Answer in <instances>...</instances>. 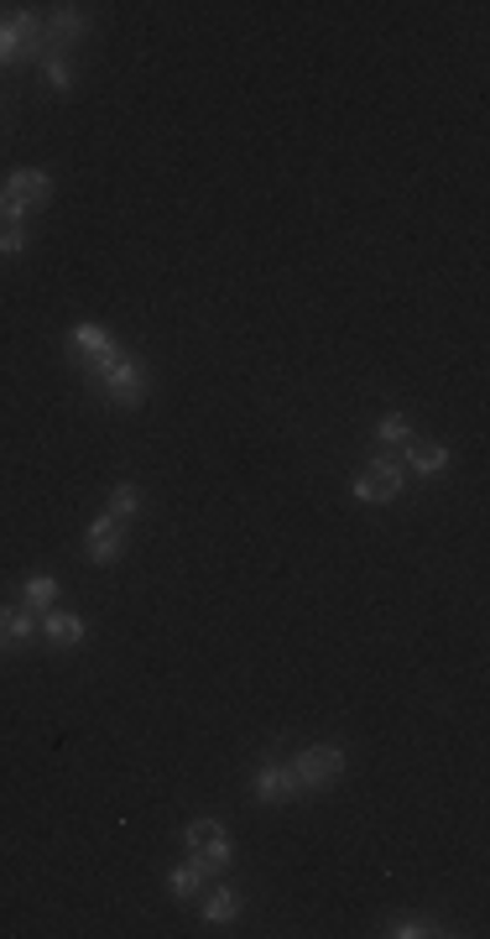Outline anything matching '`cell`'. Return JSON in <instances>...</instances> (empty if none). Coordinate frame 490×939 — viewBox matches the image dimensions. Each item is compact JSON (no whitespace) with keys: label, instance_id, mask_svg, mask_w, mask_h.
Wrapping results in <instances>:
<instances>
[{"label":"cell","instance_id":"7a4b0ae2","mask_svg":"<svg viewBox=\"0 0 490 939\" xmlns=\"http://www.w3.org/2000/svg\"><path fill=\"white\" fill-rule=\"evenodd\" d=\"M32 53H42V17L17 11L11 21H0V69H17Z\"/></svg>","mask_w":490,"mask_h":939},{"label":"cell","instance_id":"30bf717a","mask_svg":"<svg viewBox=\"0 0 490 939\" xmlns=\"http://www.w3.org/2000/svg\"><path fill=\"white\" fill-rule=\"evenodd\" d=\"M32 637H37V611L27 606L0 611V653H21V647H32Z\"/></svg>","mask_w":490,"mask_h":939},{"label":"cell","instance_id":"52a82bcc","mask_svg":"<svg viewBox=\"0 0 490 939\" xmlns=\"http://www.w3.org/2000/svg\"><path fill=\"white\" fill-rule=\"evenodd\" d=\"M84 32H90V17H84V6H58L53 17L42 21V48L48 53H63L69 58L73 42H84Z\"/></svg>","mask_w":490,"mask_h":939},{"label":"cell","instance_id":"ba28073f","mask_svg":"<svg viewBox=\"0 0 490 939\" xmlns=\"http://www.w3.org/2000/svg\"><path fill=\"white\" fill-rule=\"evenodd\" d=\"M0 199H11L17 209H42V204L53 199V178L42 173V167H17L11 178H6V188H0Z\"/></svg>","mask_w":490,"mask_h":939},{"label":"cell","instance_id":"9a60e30c","mask_svg":"<svg viewBox=\"0 0 490 939\" xmlns=\"http://www.w3.org/2000/svg\"><path fill=\"white\" fill-rule=\"evenodd\" d=\"M204 883H209V877H204V866L194 862V856H188V862H183V866H173V877H167V893H173V898H178V903H188V898H194V893H199Z\"/></svg>","mask_w":490,"mask_h":939},{"label":"cell","instance_id":"d6986e66","mask_svg":"<svg viewBox=\"0 0 490 939\" xmlns=\"http://www.w3.org/2000/svg\"><path fill=\"white\" fill-rule=\"evenodd\" d=\"M136 507H142V491H136L131 480H121V486L110 491V517H121V522H131V517H136Z\"/></svg>","mask_w":490,"mask_h":939},{"label":"cell","instance_id":"7402d4cb","mask_svg":"<svg viewBox=\"0 0 490 939\" xmlns=\"http://www.w3.org/2000/svg\"><path fill=\"white\" fill-rule=\"evenodd\" d=\"M27 251V225H0V257H21Z\"/></svg>","mask_w":490,"mask_h":939},{"label":"cell","instance_id":"277c9868","mask_svg":"<svg viewBox=\"0 0 490 939\" xmlns=\"http://www.w3.org/2000/svg\"><path fill=\"white\" fill-rule=\"evenodd\" d=\"M292 778H298V793H319L329 789V783H340V773H345V752L340 747H309V752L298 757V762H288Z\"/></svg>","mask_w":490,"mask_h":939},{"label":"cell","instance_id":"8992f818","mask_svg":"<svg viewBox=\"0 0 490 939\" xmlns=\"http://www.w3.org/2000/svg\"><path fill=\"white\" fill-rule=\"evenodd\" d=\"M84 553H90V564H115V559L126 553V522L100 512L90 528H84Z\"/></svg>","mask_w":490,"mask_h":939},{"label":"cell","instance_id":"2e32d148","mask_svg":"<svg viewBox=\"0 0 490 939\" xmlns=\"http://www.w3.org/2000/svg\"><path fill=\"white\" fill-rule=\"evenodd\" d=\"M42 79H48V90L53 94H69L73 90V63L63 53H42Z\"/></svg>","mask_w":490,"mask_h":939},{"label":"cell","instance_id":"4fadbf2b","mask_svg":"<svg viewBox=\"0 0 490 939\" xmlns=\"http://www.w3.org/2000/svg\"><path fill=\"white\" fill-rule=\"evenodd\" d=\"M246 898H240V887H215L209 898H204V924H236Z\"/></svg>","mask_w":490,"mask_h":939},{"label":"cell","instance_id":"44dd1931","mask_svg":"<svg viewBox=\"0 0 490 939\" xmlns=\"http://www.w3.org/2000/svg\"><path fill=\"white\" fill-rule=\"evenodd\" d=\"M386 935H397V939H428V935H438V924L434 919H413V914H407V919H397L392 929H386Z\"/></svg>","mask_w":490,"mask_h":939},{"label":"cell","instance_id":"3957f363","mask_svg":"<svg viewBox=\"0 0 490 939\" xmlns=\"http://www.w3.org/2000/svg\"><path fill=\"white\" fill-rule=\"evenodd\" d=\"M402 486H407V476H402V460H392V455H376V460L365 465L361 476H355V501H365V507H382V501H397Z\"/></svg>","mask_w":490,"mask_h":939},{"label":"cell","instance_id":"9c48e42d","mask_svg":"<svg viewBox=\"0 0 490 939\" xmlns=\"http://www.w3.org/2000/svg\"><path fill=\"white\" fill-rule=\"evenodd\" d=\"M251 793L261 804H288V799H298V778H292L288 762H261L251 778Z\"/></svg>","mask_w":490,"mask_h":939},{"label":"cell","instance_id":"8fae6325","mask_svg":"<svg viewBox=\"0 0 490 939\" xmlns=\"http://www.w3.org/2000/svg\"><path fill=\"white\" fill-rule=\"evenodd\" d=\"M402 470H418V480H434V476L449 470V449H444V444L407 439V444H402Z\"/></svg>","mask_w":490,"mask_h":939},{"label":"cell","instance_id":"5b68a950","mask_svg":"<svg viewBox=\"0 0 490 939\" xmlns=\"http://www.w3.org/2000/svg\"><path fill=\"white\" fill-rule=\"evenodd\" d=\"M100 387H105V403H115V407H142V397H146V371H142V361L136 355H121L115 366L100 376Z\"/></svg>","mask_w":490,"mask_h":939},{"label":"cell","instance_id":"e0dca14e","mask_svg":"<svg viewBox=\"0 0 490 939\" xmlns=\"http://www.w3.org/2000/svg\"><path fill=\"white\" fill-rule=\"evenodd\" d=\"M230 856H236V851H230V835H219V841H209V846L194 851V862L204 866V877H215V872H225V866H230Z\"/></svg>","mask_w":490,"mask_h":939},{"label":"cell","instance_id":"7c38bea8","mask_svg":"<svg viewBox=\"0 0 490 939\" xmlns=\"http://www.w3.org/2000/svg\"><path fill=\"white\" fill-rule=\"evenodd\" d=\"M42 637H48V647H79L84 637H90V622L79 616V611H48V626H42Z\"/></svg>","mask_w":490,"mask_h":939},{"label":"cell","instance_id":"5bb4252c","mask_svg":"<svg viewBox=\"0 0 490 939\" xmlns=\"http://www.w3.org/2000/svg\"><path fill=\"white\" fill-rule=\"evenodd\" d=\"M53 601H58V580H53V574H32V580L21 585V606L37 611V616H42V611H53Z\"/></svg>","mask_w":490,"mask_h":939},{"label":"cell","instance_id":"ac0fdd59","mask_svg":"<svg viewBox=\"0 0 490 939\" xmlns=\"http://www.w3.org/2000/svg\"><path fill=\"white\" fill-rule=\"evenodd\" d=\"M376 439H382V444H407V439H413V418H407V413H386V418H376Z\"/></svg>","mask_w":490,"mask_h":939},{"label":"cell","instance_id":"ffe728a7","mask_svg":"<svg viewBox=\"0 0 490 939\" xmlns=\"http://www.w3.org/2000/svg\"><path fill=\"white\" fill-rule=\"evenodd\" d=\"M219 835H225V825H219V820H194V825L183 830V841H188V851L209 846V841H219Z\"/></svg>","mask_w":490,"mask_h":939},{"label":"cell","instance_id":"6da1fadb","mask_svg":"<svg viewBox=\"0 0 490 939\" xmlns=\"http://www.w3.org/2000/svg\"><path fill=\"white\" fill-rule=\"evenodd\" d=\"M69 355L79 361V366H90L94 376H105V371L121 361V340H115L105 324H73Z\"/></svg>","mask_w":490,"mask_h":939}]
</instances>
